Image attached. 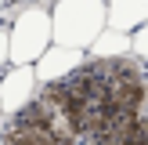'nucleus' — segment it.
<instances>
[{
    "label": "nucleus",
    "instance_id": "nucleus-11",
    "mask_svg": "<svg viewBox=\"0 0 148 145\" xmlns=\"http://www.w3.org/2000/svg\"><path fill=\"white\" fill-rule=\"evenodd\" d=\"M43 4H54V0H43Z\"/></svg>",
    "mask_w": 148,
    "mask_h": 145
},
{
    "label": "nucleus",
    "instance_id": "nucleus-9",
    "mask_svg": "<svg viewBox=\"0 0 148 145\" xmlns=\"http://www.w3.org/2000/svg\"><path fill=\"white\" fill-rule=\"evenodd\" d=\"M7 65V26H0V72Z\"/></svg>",
    "mask_w": 148,
    "mask_h": 145
},
{
    "label": "nucleus",
    "instance_id": "nucleus-5",
    "mask_svg": "<svg viewBox=\"0 0 148 145\" xmlns=\"http://www.w3.org/2000/svg\"><path fill=\"white\" fill-rule=\"evenodd\" d=\"M87 62V51L79 47H62V44H51L47 51H43L40 58L33 62V72H36V84H58V80H65L69 72H76L79 65Z\"/></svg>",
    "mask_w": 148,
    "mask_h": 145
},
{
    "label": "nucleus",
    "instance_id": "nucleus-1",
    "mask_svg": "<svg viewBox=\"0 0 148 145\" xmlns=\"http://www.w3.org/2000/svg\"><path fill=\"white\" fill-rule=\"evenodd\" d=\"M98 65H101V76H105V94H108L112 116H141L148 105V65L134 55L105 58Z\"/></svg>",
    "mask_w": 148,
    "mask_h": 145
},
{
    "label": "nucleus",
    "instance_id": "nucleus-8",
    "mask_svg": "<svg viewBox=\"0 0 148 145\" xmlns=\"http://www.w3.org/2000/svg\"><path fill=\"white\" fill-rule=\"evenodd\" d=\"M130 55H134V58H141V62L148 65V18L134 29V33H130Z\"/></svg>",
    "mask_w": 148,
    "mask_h": 145
},
{
    "label": "nucleus",
    "instance_id": "nucleus-4",
    "mask_svg": "<svg viewBox=\"0 0 148 145\" xmlns=\"http://www.w3.org/2000/svg\"><path fill=\"white\" fill-rule=\"evenodd\" d=\"M40 84H36L33 65H7V72L0 76V109L4 116H14L36 98Z\"/></svg>",
    "mask_w": 148,
    "mask_h": 145
},
{
    "label": "nucleus",
    "instance_id": "nucleus-10",
    "mask_svg": "<svg viewBox=\"0 0 148 145\" xmlns=\"http://www.w3.org/2000/svg\"><path fill=\"white\" fill-rule=\"evenodd\" d=\"M4 123H7V116H4V109H0V134H4Z\"/></svg>",
    "mask_w": 148,
    "mask_h": 145
},
{
    "label": "nucleus",
    "instance_id": "nucleus-12",
    "mask_svg": "<svg viewBox=\"0 0 148 145\" xmlns=\"http://www.w3.org/2000/svg\"><path fill=\"white\" fill-rule=\"evenodd\" d=\"M145 116H148V105H145Z\"/></svg>",
    "mask_w": 148,
    "mask_h": 145
},
{
    "label": "nucleus",
    "instance_id": "nucleus-7",
    "mask_svg": "<svg viewBox=\"0 0 148 145\" xmlns=\"http://www.w3.org/2000/svg\"><path fill=\"white\" fill-rule=\"evenodd\" d=\"M119 55H130V33L112 29V26H105L90 40V47H87V58H98V62H105V58H119Z\"/></svg>",
    "mask_w": 148,
    "mask_h": 145
},
{
    "label": "nucleus",
    "instance_id": "nucleus-3",
    "mask_svg": "<svg viewBox=\"0 0 148 145\" xmlns=\"http://www.w3.org/2000/svg\"><path fill=\"white\" fill-rule=\"evenodd\" d=\"M51 47V11L43 4H29L7 26V65H33Z\"/></svg>",
    "mask_w": 148,
    "mask_h": 145
},
{
    "label": "nucleus",
    "instance_id": "nucleus-2",
    "mask_svg": "<svg viewBox=\"0 0 148 145\" xmlns=\"http://www.w3.org/2000/svg\"><path fill=\"white\" fill-rule=\"evenodd\" d=\"M105 26H108L105 0H54L51 4V44L87 51Z\"/></svg>",
    "mask_w": 148,
    "mask_h": 145
},
{
    "label": "nucleus",
    "instance_id": "nucleus-6",
    "mask_svg": "<svg viewBox=\"0 0 148 145\" xmlns=\"http://www.w3.org/2000/svg\"><path fill=\"white\" fill-rule=\"evenodd\" d=\"M105 11H108V26L112 29L134 33L148 18V0H105Z\"/></svg>",
    "mask_w": 148,
    "mask_h": 145
}]
</instances>
